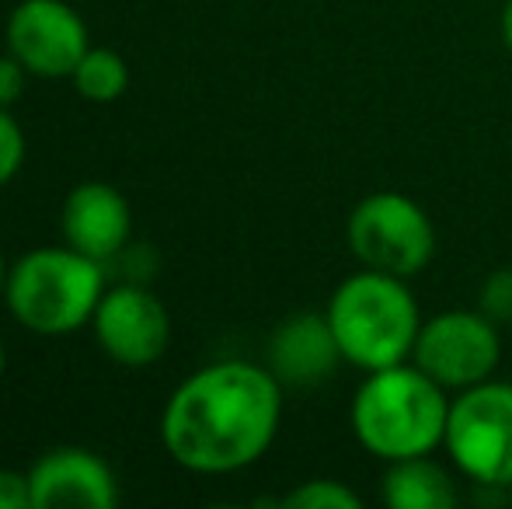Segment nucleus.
<instances>
[{
  "label": "nucleus",
  "instance_id": "22",
  "mask_svg": "<svg viewBox=\"0 0 512 509\" xmlns=\"http://www.w3.org/2000/svg\"><path fill=\"white\" fill-rule=\"evenodd\" d=\"M0 286H4V265H0Z\"/></svg>",
  "mask_w": 512,
  "mask_h": 509
},
{
  "label": "nucleus",
  "instance_id": "9",
  "mask_svg": "<svg viewBox=\"0 0 512 509\" xmlns=\"http://www.w3.org/2000/svg\"><path fill=\"white\" fill-rule=\"evenodd\" d=\"M95 328L102 346L126 367H147L168 346V311L136 286H119L98 300Z\"/></svg>",
  "mask_w": 512,
  "mask_h": 509
},
{
  "label": "nucleus",
  "instance_id": "10",
  "mask_svg": "<svg viewBox=\"0 0 512 509\" xmlns=\"http://www.w3.org/2000/svg\"><path fill=\"white\" fill-rule=\"evenodd\" d=\"M32 509H112L119 503L112 471L88 450H53L28 475Z\"/></svg>",
  "mask_w": 512,
  "mask_h": 509
},
{
  "label": "nucleus",
  "instance_id": "1",
  "mask_svg": "<svg viewBox=\"0 0 512 509\" xmlns=\"http://www.w3.org/2000/svg\"><path fill=\"white\" fill-rule=\"evenodd\" d=\"M279 377L251 363H216L189 377L168 401L164 443L192 471L223 475L255 464L276 440Z\"/></svg>",
  "mask_w": 512,
  "mask_h": 509
},
{
  "label": "nucleus",
  "instance_id": "15",
  "mask_svg": "<svg viewBox=\"0 0 512 509\" xmlns=\"http://www.w3.org/2000/svg\"><path fill=\"white\" fill-rule=\"evenodd\" d=\"M283 506H290V509H359L363 499H359L349 485L331 482V478H314V482H304L293 492H286Z\"/></svg>",
  "mask_w": 512,
  "mask_h": 509
},
{
  "label": "nucleus",
  "instance_id": "13",
  "mask_svg": "<svg viewBox=\"0 0 512 509\" xmlns=\"http://www.w3.org/2000/svg\"><path fill=\"white\" fill-rule=\"evenodd\" d=\"M384 503L391 509H450L457 506V485L446 468L422 457L391 461L384 475Z\"/></svg>",
  "mask_w": 512,
  "mask_h": 509
},
{
  "label": "nucleus",
  "instance_id": "2",
  "mask_svg": "<svg viewBox=\"0 0 512 509\" xmlns=\"http://www.w3.org/2000/svg\"><path fill=\"white\" fill-rule=\"evenodd\" d=\"M450 394L415 363L370 370L352 398V433L380 461H405L443 447Z\"/></svg>",
  "mask_w": 512,
  "mask_h": 509
},
{
  "label": "nucleus",
  "instance_id": "4",
  "mask_svg": "<svg viewBox=\"0 0 512 509\" xmlns=\"http://www.w3.org/2000/svg\"><path fill=\"white\" fill-rule=\"evenodd\" d=\"M102 300V269L77 248H42L18 262L7 279V304L35 332H70L95 314Z\"/></svg>",
  "mask_w": 512,
  "mask_h": 509
},
{
  "label": "nucleus",
  "instance_id": "14",
  "mask_svg": "<svg viewBox=\"0 0 512 509\" xmlns=\"http://www.w3.org/2000/svg\"><path fill=\"white\" fill-rule=\"evenodd\" d=\"M74 81L77 91L84 98H91V102H115L126 91L129 74L119 53H112V49H88L84 60L77 63Z\"/></svg>",
  "mask_w": 512,
  "mask_h": 509
},
{
  "label": "nucleus",
  "instance_id": "11",
  "mask_svg": "<svg viewBox=\"0 0 512 509\" xmlns=\"http://www.w3.org/2000/svg\"><path fill=\"white\" fill-rule=\"evenodd\" d=\"M338 360H342V349L328 325V314H297L272 335L269 363L279 384H321L335 374Z\"/></svg>",
  "mask_w": 512,
  "mask_h": 509
},
{
  "label": "nucleus",
  "instance_id": "12",
  "mask_svg": "<svg viewBox=\"0 0 512 509\" xmlns=\"http://www.w3.org/2000/svg\"><path fill=\"white\" fill-rule=\"evenodd\" d=\"M63 231L70 248L84 252L95 262L112 258L129 238V206L112 185L88 182L70 192L63 210Z\"/></svg>",
  "mask_w": 512,
  "mask_h": 509
},
{
  "label": "nucleus",
  "instance_id": "16",
  "mask_svg": "<svg viewBox=\"0 0 512 509\" xmlns=\"http://www.w3.org/2000/svg\"><path fill=\"white\" fill-rule=\"evenodd\" d=\"M478 311L492 325H512V269H495L478 290Z\"/></svg>",
  "mask_w": 512,
  "mask_h": 509
},
{
  "label": "nucleus",
  "instance_id": "17",
  "mask_svg": "<svg viewBox=\"0 0 512 509\" xmlns=\"http://www.w3.org/2000/svg\"><path fill=\"white\" fill-rule=\"evenodd\" d=\"M21 161H25V136H21L18 123L0 109V185L18 175Z\"/></svg>",
  "mask_w": 512,
  "mask_h": 509
},
{
  "label": "nucleus",
  "instance_id": "19",
  "mask_svg": "<svg viewBox=\"0 0 512 509\" xmlns=\"http://www.w3.org/2000/svg\"><path fill=\"white\" fill-rule=\"evenodd\" d=\"M21 88H25V77H21V63L14 60H0V109H7L11 102H18Z\"/></svg>",
  "mask_w": 512,
  "mask_h": 509
},
{
  "label": "nucleus",
  "instance_id": "7",
  "mask_svg": "<svg viewBox=\"0 0 512 509\" xmlns=\"http://www.w3.org/2000/svg\"><path fill=\"white\" fill-rule=\"evenodd\" d=\"M499 360V325H492L481 311H443L422 321L411 349V363L446 391H467L492 381Z\"/></svg>",
  "mask_w": 512,
  "mask_h": 509
},
{
  "label": "nucleus",
  "instance_id": "3",
  "mask_svg": "<svg viewBox=\"0 0 512 509\" xmlns=\"http://www.w3.org/2000/svg\"><path fill=\"white\" fill-rule=\"evenodd\" d=\"M324 314L342 349V360L366 374L411 360L422 328V314L405 279L377 269L342 279Z\"/></svg>",
  "mask_w": 512,
  "mask_h": 509
},
{
  "label": "nucleus",
  "instance_id": "20",
  "mask_svg": "<svg viewBox=\"0 0 512 509\" xmlns=\"http://www.w3.org/2000/svg\"><path fill=\"white\" fill-rule=\"evenodd\" d=\"M502 42L512 53V0H506V7H502Z\"/></svg>",
  "mask_w": 512,
  "mask_h": 509
},
{
  "label": "nucleus",
  "instance_id": "21",
  "mask_svg": "<svg viewBox=\"0 0 512 509\" xmlns=\"http://www.w3.org/2000/svg\"><path fill=\"white\" fill-rule=\"evenodd\" d=\"M0 374H4V346H0Z\"/></svg>",
  "mask_w": 512,
  "mask_h": 509
},
{
  "label": "nucleus",
  "instance_id": "18",
  "mask_svg": "<svg viewBox=\"0 0 512 509\" xmlns=\"http://www.w3.org/2000/svg\"><path fill=\"white\" fill-rule=\"evenodd\" d=\"M28 506H32L28 478L14 475V471H0V509H28Z\"/></svg>",
  "mask_w": 512,
  "mask_h": 509
},
{
  "label": "nucleus",
  "instance_id": "5",
  "mask_svg": "<svg viewBox=\"0 0 512 509\" xmlns=\"http://www.w3.org/2000/svg\"><path fill=\"white\" fill-rule=\"evenodd\" d=\"M443 447L474 485H512V384L481 381L457 391Z\"/></svg>",
  "mask_w": 512,
  "mask_h": 509
},
{
  "label": "nucleus",
  "instance_id": "6",
  "mask_svg": "<svg viewBox=\"0 0 512 509\" xmlns=\"http://www.w3.org/2000/svg\"><path fill=\"white\" fill-rule=\"evenodd\" d=\"M349 248L363 269L408 279L432 262L436 231L429 213L405 192H373L352 210Z\"/></svg>",
  "mask_w": 512,
  "mask_h": 509
},
{
  "label": "nucleus",
  "instance_id": "8",
  "mask_svg": "<svg viewBox=\"0 0 512 509\" xmlns=\"http://www.w3.org/2000/svg\"><path fill=\"white\" fill-rule=\"evenodd\" d=\"M7 46L32 74L63 77L88 53V32L63 0H25L7 21Z\"/></svg>",
  "mask_w": 512,
  "mask_h": 509
}]
</instances>
